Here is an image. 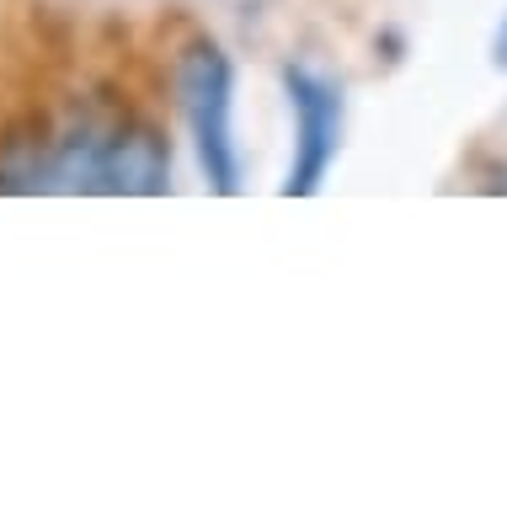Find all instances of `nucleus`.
<instances>
[{"label": "nucleus", "mask_w": 507, "mask_h": 512, "mask_svg": "<svg viewBox=\"0 0 507 512\" xmlns=\"http://www.w3.org/2000/svg\"><path fill=\"white\" fill-rule=\"evenodd\" d=\"M283 91H289V112H294V160L278 192L283 198H315L342 150V86H331L310 64H289Z\"/></svg>", "instance_id": "nucleus-3"}, {"label": "nucleus", "mask_w": 507, "mask_h": 512, "mask_svg": "<svg viewBox=\"0 0 507 512\" xmlns=\"http://www.w3.org/2000/svg\"><path fill=\"white\" fill-rule=\"evenodd\" d=\"M0 187L17 192H113V198H155L171 187V150L150 123L86 118L49 139L27 166H11Z\"/></svg>", "instance_id": "nucleus-1"}, {"label": "nucleus", "mask_w": 507, "mask_h": 512, "mask_svg": "<svg viewBox=\"0 0 507 512\" xmlns=\"http://www.w3.org/2000/svg\"><path fill=\"white\" fill-rule=\"evenodd\" d=\"M491 70H507V11H502L497 32H491Z\"/></svg>", "instance_id": "nucleus-4"}, {"label": "nucleus", "mask_w": 507, "mask_h": 512, "mask_svg": "<svg viewBox=\"0 0 507 512\" xmlns=\"http://www.w3.org/2000/svg\"><path fill=\"white\" fill-rule=\"evenodd\" d=\"M182 123L193 134L198 171L219 198L241 192V144H235V64L214 38H193L171 70Z\"/></svg>", "instance_id": "nucleus-2"}]
</instances>
